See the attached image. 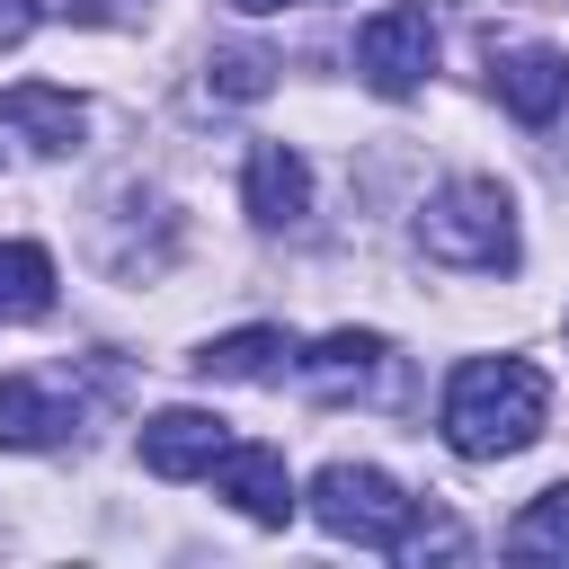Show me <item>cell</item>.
Instances as JSON below:
<instances>
[{
  "mask_svg": "<svg viewBox=\"0 0 569 569\" xmlns=\"http://www.w3.org/2000/svg\"><path fill=\"white\" fill-rule=\"evenodd\" d=\"M542 418H551V382H542V365H525V356H471V365H453V382H445V445H453L462 462H507V453H525V445L542 436Z\"/></svg>",
  "mask_w": 569,
  "mask_h": 569,
  "instance_id": "obj_1",
  "label": "cell"
},
{
  "mask_svg": "<svg viewBox=\"0 0 569 569\" xmlns=\"http://www.w3.org/2000/svg\"><path fill=\"white\" fill-rule=\"evenodd\" d=\"M213 489H222L249 525H293V507H302L276 445H222V453H213Z\"/></svg>",
  "mask_w": 569,
  "mask_h": 569,
  "instance_id": "obj_5",
  "label": "cell"
},
{
  "mask_svg": "<svg viewBox=\"0 0 569 569\" xmlns=\"http://www.w3.org/2000/svg\"><path fill=\"white\" fill-rule=\"evenodd\" d=\"M204 80H213V98H267V89H276V62H267L258 44H231V53H213Z\"/></svg>",
  "mask_w": 569,
  "mask_h": 569,
  "instance_id": "obj_15",
  "label": "cell"
},
{
  "mask_svg": "<svg viewBox=\"0 0 569 569\" xmlns=\"http://www.w3.org/2000/svg\"><path fill=\"white\" fill-rule=\"evenodd\" d=\"M222 445H231V427L213 409H160V418H142V471L151 480H196V471H213Z\"/></svg>",
  "mask_w": 569,
  "mask_h": 569,
  "instance_id": "obj_6",
  "label": "cell"
},
{
  "mask_svg": "<svg viewBox=\"0 0 569 569\" xmlns=\"http://www.w3.org/2000/svg\"><path fill=\"white\" fill-rule=\"evenodd\" d=\"M36 18H44V0H0V53H9V44H27V36H36Z\"/></svg>",
  "mask_w": 569,
  "mask_h": 569,
  "instance_id": "obj_17",
  "label": "cell"
},
{
  "mask_svg": "<svg viewBox=\"0 0 569 569\" xmlns=\"http://www.w3.org/2000/svg\"><path fill=\"white\" fill-rule=\"evenodd\" d=\"M231 9H249V18H267V9H293V0H231Z\"/></svg>",
  "mask_w": 569,
  "mask_h": 569,
  "instance_id": "obj_18",
  "label": "cell"
},
{
  "mask_svg": "<svg viewBox=\"0 0 569 569\" xmlns=\"http://www.w3.org/2000/svg\"><path fill=\"white\" fill-rule=\"evenodd\" d=\"M53 311V258L36 240H9L0 249V329L9 320H44Z\"/></svg>",
  "mask_w": 569,
  "mask_h": 569,
  "instance_id": "obj_12",
  "label": "cell"
},
{
  "mask_svg": "<svg viewBox=\"0 0 569 569\" xmlns=\"http://www.w3.org/2000/svg\"><path fill=\"white\" fill-rule=\"evenodd\" d=\"M418 249L462 276H507L516 267V196L498 178H445L418 204Z\"/></svg>",
  "mask_w": 569,
  "mask_h": 569,
  "instance_id": "obj_2",
  "label": "cell"
},
{
  "mask_svg": "<svg viewBox=\"0 0 569 569\" xmlns=\"http://www.w3.org/2000/svg\"><path fill=\"white\" fill-rule=\"evenodd\" d=\"M356 71H365L373 98H409V89L436 71V18H427L418 0L373 9V18L356 27Z\"/></svg>",
  "mask_w": 569,
  "mask_h": 569,
  "instance_id": "obj_4",
  "label": "cell"
},
{
  "mask_svg": "<svg viewBox=\"0 0 569 569\" xmlns=\"http://www.w3.org/2000/svg\"><path fill=\"white\" fill-rule=\"evenodd\" d=\"M0 124L27 133V151H80L89 107L71 89H53V80H18V89H0Z\"/></svg>",
  "mask_w": 569,
  "mask_h": 569,
  "instance_id": "obj_8",
  "label": "cell"
},
{
  "mask_svg": "<svg viewBox=\"0 0 569 569\" xmlns=\"http://www.w3.org/2000/svg\"><path fill=\"white\" fill-rule=\"evenodd\" d=\"M62 18H80V27H133L142 18V0H53Z\"/></svg>",
  "mask_w": 569,
  "mask_h": 569,
  "instance_id": "obj_16",
  "label": "cell"
},
{
  "mask_svg": "<svg viewBox=\"0 0 569 569\" xmlns=\"http://www.w3.org/2000/svg\"><path fill=\"white\" fill-rule=\"evenodd\" d=\"M284 356H293V347H284V329H267V320H258V329H222V338H204L187 365H196L204 382H267Z\"/></svg>",
  "mask_w": 569,
  "mask_h": 569,
  "instance_id": "obj_11",
  "label": "cell"
},
{
  "mask_svg": "<svg viewBox=\"0 0 569 569\" xmlns=\"http://www.w3.org/2000/svg\"><path fill=\"white\" fill-rule=\"evenodd\" d=\"M240 204H249V222L293 231V222L311 213V169H302V151H293V142H258L249 169H240Z\"/></svg>",
  "mask_w": 569,
  "mask_h": 569,
  "instance_id": "obj_7",
  "label": "cell"
},
{
  "mask_svg": "<svg viewBox=\"0 0 569 569\" xmlns=\"http://www.w3.org/2000/svg\"><path fill=\"white\" fill-rule=\"evenodd\" d=\"M311 516H320V533H338V542L391 551V542L409 533L418 498H400V480L373 471V462H329V471L311 480Z\"/></svg>",
  "mask_w": 569,
  "mask_h": 569,
  "instance_id": "obj_3",
  "label": "cell"
},
{
  "mask_svg": "<svg viewBox=\"0 0 569 569\" xmlns=\"http://www.w3.org/2000/svg\"><path fill=\"white\" fill-rule=\"evenodd\" d=\"M498 98H507L516 124H551L569 107V62L551 44H507L498 53Z\"/></svg>",
  "mask_w": 569,
  "mask_h": 569,
  "instance_id": "obj_9",
  "label": "cell"
},
{
  "mask_svg": "<svg viewBox=\"0 0 569 569\" xmlns=\"http://www.w3.org/2000/svg\"><path fill=\"white\" fill-rule=\"evenodd\" d=\"M507 551H516V560H569V480H551L542 498H525V507H516Z\"/></svg>",
  "mask_w": 569,
  "mask_h": 569,
  "instance_id": "obj_14",
  "label": "cell"
},
{
  "mask_svg": "<svg viewBox=\"0 0 569 569\" xmlns=\"http://www.w3.org/2000/svg\"><path fill=\"white\" fill-rule=\"evenodd\" d=\"M391 347H382V329H329L311 356H302V382L320 391V400H347V391H365L373 382V365H382Z\"/></svg>",
  "mask_w": 569,
  "mask_h": 569,
  "instance_id": "obj_10",
  "label": "cell"
},
{
  "mask_svg": "<svg viewBox=\"0 0 569 569\" xmlns=\"http://www.w3.org/2000/svg\"><path fill=\"white\" fill-rule=\"evenodd\" d=\"M62 427H71V418L44 400V382H27V373H9V382H0V445H9V453H36V445H53Z\"/></svg>",
  "mask_w": 569,
  "mask_h": 569,
  "instance_id": "obj_13",
  "label": "cell"
}]
</instances>
